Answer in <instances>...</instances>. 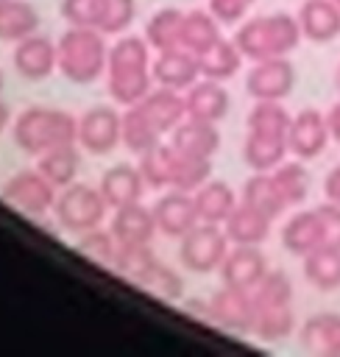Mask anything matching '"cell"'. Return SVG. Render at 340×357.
<instances>
[{
    "label": "cell",
    "mask_w": 340,
    "mask_h": 357,
    "mask_svg": "<svg viewBox=\"0 0 340 357\" xmlns=\"http://www.w3.org/2000/svg\"><path fill=\"white\" fill-rule=\"evenodd\" d=\"M148 42L139 36H120L109 47V61H106V89L111 100L123 106L142 103V98L150 92V59H148Z\"/></svg>",
    "instance_id": "cell-1"
},
{
    "label": "cell",
    "mask_w": 340,
    "mask_h": 357,
    "mask_svg": "<svg viewBox=\"0 0 340 357\" xmlns=\"http://www.w3.org/2000/svg\"><path fill=\"white\" fill-rule=\"evenodd\" d=\"M254 301V324L251 335L265 343H279L295 332V310H293V282L284 271H268L262 282L251 290Z\"/></svg>",
    "instance_id": "cell-2"
},
{
    "label": "cell",
    "mask_w": 340,
    "mask_h": 357,
    "mask_svg": "<svg viewBox=\"0 0 340 357\" xmlns=\"http://www.w3.org/2000/svg\"><path fill=\"white\" fill-rule=\"evenodd\" d=\"M304 39L298 17L287 14V11H276V14H265V17H254V20H242L234 42L242 50V56L248 61H262V59H276V56H290L298 42Z\"/></svg>",
    "instance_id": "cell-3"
},
{
    "label": "cell",
    "mask_w": 340,
    "mask_h": 357,
    "mask_svg": "<svg viewBox=\"0 0 340 357\" xmlns=\"http://www.w3.org/2000/svg\"><path fill=\"white\" fill-rule=\"evenodd\" d=\"M75 134H78V117L50 106H28L25 112L17 114L11 128L14 145L28 156H42L56 145L75 142Z\"/></svg>",
    "instance_id": "cell-4"
},
{
    "label": "cell",
    "mask_w": 340,
    "mask_h": 357,
    "mask_svg": "<svg viewBox=\"0 0 340 357\" xmlns=\"http://www.w3.org/2000/svg\"><path fill=\"white\" fill-rule=\"evenodd\" d=\"M103 36L106 33L98 28L70 25L56 45L59 73L72 84H95L100 75H106L109 45Z\"/></svg>",
    "instance_id": "cell-5"
},
{
    "label": "cell",
    "mask_w": 340,
    "mask_h": 357,
    "mask_svg": "<svg viewBox=\"0 0 340 357\" xmlns=\"http://www.w3.org/2000/svg\"><path fill=\"white\" fill-rule=\"evenodd\" d=\"M106 209H109V204H106L100 187L75 184V181L70 187H64L53 204V215H56L59 226L72 234L98 229L106 218Z\"/></svg>",
    "instance_id": "cell-6"
},
{
    "label": "cell",
    "mask_w": 340,
    "mask_h": 357,
    "mask_svg": "<svg viewBox=\"0 0 340 357\" xmlns=\"http://www.w3.org/2000/svg\"><path fill=\"white\" fill-rule=\"evenodd\" d=\"M229 248H231V240L220 223H198L181 237L178 259L192 273H215L220 271Z\"/></svg>",
    "instance_id": "cell-7"
},
{
    "label": "cell",
    "mask_w": 340,
    "mask_h": 357,
    "mask_svg": "<svg viewBox=\"0 0 340 357\" xmlns=\"http://www.w3.org/2000/svg\"><path fill=\"white\" fill-rule=\"evenodd\" d=\"M56 184L39 170V167H33V170H20V173H14L3 187H0V198L8 204V206H14V209H20V212H25V215H45L47 209H53V204H56Z\"/></svg>",
    "instance_id": "cell-8"
},
{
    "label": "cell",
    "mask_w": 340,
    "mask_h": 357,
    "mask_svg": "<svg viewBox=\"0 0 340 357\" xmlns=\"http://www.w3.org/2000/svg\"><path fill=\"white\" fill-rule=\"evenodd\" d=\"M329 142H332V128H329L326 112H320L315 106H307V109H301L290 117L287 145H290V153L295 159L312 162L326 151Z\"/></svg>",
    "instance_id": "cell-9"
},
{
    "label": "cell",
    "mask_w": 340,
    "mask_h": 357,
    "mask_svg": "<svg viewBox=\"0 0 340 357\" xmlns=\"http://www.w3.org/2000/svg\"><path fill=\"white\" fill-rule=\"evenodd\" d=\"M120 128H123V114L111 106H92L89 112H84L78 117V134L75 142L81 145V151L103 156L111 153L123 139H120Z\"/></svg>",
    "instance_id": "cell-10"
},
{
    "label": "cell",
    "mask_w": 340,
    "mask_h": 357,
    "mask_svg": "<svg viewBox=\"0 0 340 357\" xmlns=\"http://www.w3.org/2000/svg\"><path fill=\"white\" fill-rule=\"evenodd\" d=\"M295 86V67L287 56L254 61L245 75V92L254 100H284Z\"/></svg>",
    "instance_id": "cell-11"
},
{
    "label": "cell",
    "mask_w": 340,
    "mask_h": 357,
    "mask_svg": "<svg viewBox=\"0 0 340 357\" xmlns=\"http://www.w3.org/2000/svg\"><path fill=\"white\" fill-rule=\"evenodd\" d=\"M212 324L234 332V335H251V324H254V301H251V290H240V287H229L223 284L212 298Z\"/></svg>",
    "instance_id": "cell-12"
},
{
    "label": "cell",
    "mask_w": 340,
    "mask_h": 357,
    "mask_svg": "<svg viewBox=\"0 0 340 357\" xmlns=\"http://www.w3.org/2000/svg\"><path fill=\"white\" fill-rule=\"evenodd\" d=\"M268 257L259 245H234L229 248L220 265V282L240 290H254L268 273Z\"/></svg>",
    "instance_id": "cell-13"
},
{
    "label": "cell",
    "mask_w": 340,
    "mask_h": 357,
    "mask_svg": "<svg viewBox=\"0 0 340 357\" xmlns=\"http://www.w3.org/2000/svg\"><path fill=\"white\" fill-rule=\"evenodd\" d=\"M11 64L14 70L28 78V81H42L47 78L56 67H59V53L56 45L47 36L31 33L20 42H14V53H11Z\"/></svg>",
    "instance_id": "cell-14"
},
{
    "label": "cell",
    "mask_w": 340,
    "mask_h": 357,
    "mask_svg": "<svg viewBox=\"0 0 340 357\" xmlns=\"http://www.w3.org/2000/svg\"><path fill=\"white\" fill-rule=\"evenodd\" d=\"M153 218H156V229L167 237H184L190 229H195L198 220V209L192 201V192L184 190H173L164 192L156 204H153Z\"/></svg>",
    "instance_id": "cell-15"
},
{
    "label": "cell",
    "mask_w": 340,
    "mask_h": 357,
    "mask_svg": "<svg viewBox=\"0 0 340 357\" xmlns=\"http://www.w3.org/2000/svg\"><path fill=\"white\" fill-rule=\"evenodd\" d=\"M150 73H153V81L159 86L184 92V89H190L201 78V64H198V56L192 50L173 47V50H162L153 59Z\"/></svg>",
    "instance_id": "cell-16"
},
{
    "label": "cell",
    "mask_w": 340,
    "mask_h": 357,
    "mask_svg": "<svg viewBox=\"0 0 340 357\" xmlns=\"http://www.w3.org/2000/svg\"><path fill=\"white\" fill-rule=\"evenodd\" d=\"M298 343L312 357H340V312L323 310L298 326Z\"/></svg>",
    "instance_id": "cell-17"
},
{
    "label": "cell",
    "mask_w": 340,
    "mask_h": 357,
    "mask_svg": "<svg viewBox=\"0 0 340 357\" xmlns=\"http://www.w3.org/2000/svg\"><path fill=\"white\" fill-rule=\"evenodd\" d=\"M281 245L293 257H307L315 248H323V220L318 206L293 212L281 226Z\"/></svg>",
    "instance_id": "cell-18"
},
{
    "label": "cell",
    "mask_w": 340,
    "mask_h": 357,
    "mask_svg": "<svg viewBox=\"0 0 340 357\" xmlns=\"http://www.w3.org/2000/svg\"><path fill=\"white\" fill-rule=\"evenodd\" d=\"M295 17L307 42L326 45L340 36V6L334 0H304Z\"/></svg>",
    "instance_id": "cell-19"
},
{
    "label": "cell",
    "mask_w": 340,
    "mask_h": 357,
    "mask_svg": "<svg viewBox=\"0 0 340 357\" xmlns=\"http://www.w3.org/2000/svg\"><path fill=\"white\" fill-rule=\"evenodd\" d=\"M184 106L187 117L220 123L229 112V92L223 89V81L215 78H198L190 89H184Z\"/></svg>",
    "instance_id": "cell-20"
},
{
    "label": "cell",
    "mask_w": 340,
    "mask_h": 357,
    "mask_svg": "<svg viewBox=\"0 0 340 357\" xmlns=\"http://www.w3.org/2000/svg\"><path fill=\"white\" fill-rule=\"evenodd\" d=\"M170 145L184 153V156H192V159H212L220 148V131H217V123H206V120H181L176 128H173V137H170Z\"/></svg>",
    "instance_id": "cell-21"
},
{
    "label": "cell",
    "mask_w": 340,
    "mask_h": 357,
    "mask_svg": "<svg viewBox=\"0 0 340 357\" xmlns=\"http://www.w3.org/2000/svg\"><path fill=\"white\" fill-rule=\"evenodd\" d=\"M287 153H290L287 134L248 128V137L242 142V159L251 170H276L287 159Z\"/></svg>",
    "instance_id": "cell-22"
},
{
    "label": "cell",
    "mask_w": 340,
    "mask_h": 357,
    "mask_svg": "<svg viewBox=\"0 0 340 357\" xmlns=\"http://www.w3.org/2000/svg\"><path fill=\"white\" fill-rule=\"evenodd\" d=\"M270 223H273V218H268L265 212H259L256 206H251L240 198L234 212L226 218L223 231L229 234L231 245H262L270 234Z\"/></svg>",
    "instance_id": "cell-23"
},
{
    "label": "cell",
    "mask_w": 340,
    "mask_h": 357,
    "mask_svg": "<svg viewBox=\"0 0 340 357\" xmlns=\"http://www.w3.org/2000/svg\"><path fill=\"white\" fill-rule=\"evenodd\" d=\"M192 201H195V209H198V220L201 223H220V226L226 223V218L240 204L237 201V192L223 178H206L192 192Z\"/></svg>",
    "instance_id": "cell-24"
},
{
    "label": "cell",
    "mask_w": 340,
    "mask_h": 357,
    "mask_svg": "<svg viewBox=\"0 0 340 357\" xmlns=\"http://www.w3.org/2000/svg\"><path fill=\"white\" fill-rule=\"evenodd\" d=\"M156 218L153 209H145L139 201L117 206L111 215V234L120 245H131V243H150V237L156 234Z\"/></svg>",
    "instance_id": "cell-25"
},
{
    "label": "cell",
    "mask_w": 340,
    "mask_h": 357,
    "mask_svg": "<svg viewBox=\"0 0 340 357\" xmlns=\"http://www.w3.org/2000/svg\"><path fill=\"white\" fill-rule=\"evenodd\" d=\"M100 192L109 204V209H117V206H125V204H134L142 198V190H145V178L139 173V167L134 165H111L103 178H100Z\"/></svg>",
    "instance_id": "cell-26"
},
{
    "label": "cell",
    "mask_w": 340,
    "mask_h": 357,
    "mask_svg": "<svg viewBox=\"0 0 340 357\" xmlns=\"http://www.w3.org/2000/svg\"><path fill=\"white\" fill-rule=\"evenodd\" d=\"M139 106L145 109V114L150 117V123L159 128V134L173 131V128L187 117L184 95H181L178 89H167V86H159V89L148 92Z\"/></svg>",
    "instance_id": "cell-27"
},
{
    "label": "cell",
    "mask_w": 340,
    "mask_h": 357,
    "mask_svg": "<svg viewBox=\"0 0 340 357\" xmlns=\"http://www.w3.org/2000/svg\"><path fill=\"white\" fill-rule=\"evenodd\" d=\"M36 167L59 187H70L81 170V145L78 142H64V145H56L50 151H45L36 162Z\"/></svg>",
    "instance_id": "cell-28"
},
{
    "label": "cell",
    "mask_w": 340,
    "mask_h": 357,
    "mask_svg": "<svg viewBox=\"0 0 340 357\" xmlns=\"http://www.w3.org/2000/svg\"><path fill=\"white\" fill-rule=\"evenodd\" d=\"M304 262V279L318 293H334L340 290V248H315L312 254L301 257Z\"/></svg>",
    "instance_id": "cell-29"
},
{
    "label": "cell",
    "mask_w": 340,
    "mask_h": 357,
    "mask_svg": "<svg viewBox=\"0 0 340 357\" xmlns=\"http://www.w3.org/2000/svg\"><path fill=\"white\" fill-rule=\"evenodd\" d=\"M245 56L242 50L237 47L234 39H217L209 50H203L198 56V64H201V78H215V81H229L237 75V70L242 67Z\"/></svg>",
    "instance_id": "cell-30"
},
{
    "label": "cell",
    "mask_w": 340,
    "mask_h": 357,
    "mask_svg": "<svg viewBox=\"0 0 340 357\" xmlns=\"http://www.w3.org/2000/svg\"><path fill=\"white\" fill-rule=\"evenodd\" d=\"M242 201L251 204V206H256L259 212H265L273 220L290 206L284 201V195H281V190H279V184H276V178H273L270 170H254L251 173V178L242 187Z\"/></svg>",
    "instance_id": "cell-31"
},
{
    "label": "cell",
    "mask_w": 340,
    "mask_h": 357,
    "mask_svg": "<svg viewBox=\"0 0 340 357\" xmlns=\"http://www.w3.org/2000/svg\"><path fill=\"white\" fill-rule=\"evenodd\" d=\"M39 28V11L28 0H0V42H20Z\"/></svg>",
    "instance_id": "cell-32"
},
{
    "label": "cell",
    "mask_w": 340,
    "mask_h": 357,
    "mask_svg": "<svg viewBox=\"0 0 340 357\" xmlns=\"http://www.w3.org/2000/svg\"><path fill=\"white\" fill-rule=\"evenodd\" d=\"M220 39V22L209 8H192L184 11V25H181V47L192 50L201 56Z\"/></svg>",
    "instance_id": "cell-33"
},
{
    "label": "cell",
    "mask_w": 340,
    "mask_h": 357,
    "mask_svg": "<svg viewBox=\"0 0 340 357\" xmlns=\"http://www.w3.org/2000/svg\"><path fill=\"white\" fill-rule=\"evenodd\" d=\"M181 25H184V11L181 8H159L145 22V42L156 53L181 47Z\"/></svg>",
    "instance_id": "cell-34"
},
{
    "label": "cell",
    "mask_w": 340,
    "mask_h": 357,
    "mask_svg": "<svg viewBox=\"0 0 340 357\" xmlns=\"http://www.w3.org/2000/svg\"><path fill=\"white\" fill-rule=\"evenodd\" d=\"M120 139L131 153H145L148 148H153L159 142V128L150 123V117L145 114V109L139 103L128 106L123 114V128H120Z\"/></svg>",
    "instance_id": "cell-35"
},
{
    "label": "cell",
    "mask_w": 340,
    "mask_h": 357,
    "mask_svg": "<svg viewBox=\"0 0 340 357\" xmlns=\"http://www.w3.org/2000/svg\"><path fill=\"white\" fill-rule=\"evenodd\" d=\"M270 173H273L276 184H279V190H281V195L290 206H298L309 198V170L304 167L301 159H284Z\"/></svg>",
    "instance_id": "cell-36"
},
{
    "label": "cell",
    "mask_w": 340,
    "mask_h": 357,
    "mask_svg": "<svg viewBox=\"0 0 340 357\" xmlns=\"http://www.w3.org/2000/svg\"><path fill=\"white\" fill-rule=\"evenodd\" d=\"M206 178H212V159H192L173 148V167H170V187L195 192Z\"/></svg>",
    "instance_id": "cell-37"
},
{
    "label": "cell",
    "mask_w": 340,
    "mask_h": 357,
    "mask_svg": "<svg viewBox=\"0 0 340 357\" xmlns=\"http://www.w3.org/2000/svg\"><path fill=\"white\" fill-rule=\"evenodd\" d=\"M156 254L150 251V243H131V245H117V257H114V265L120 276L131 279L134 284L156 265Z\"/></svg>",
    "instance_id": "cell-38"
},
{
    "label": "cell",
    "mask_w": 340,
    "mask_h": 357,
    "mask_svg": "<svg viewBox=\"0 0 340 357\" xmlns=\"http://www.w3.org/2000/svg\"><path fill=\"white\" fill-rule=\"evenodd\" d=\"M139 173L148 187H170V167H173V145H153L139 153Z\"/></svg>",
    "instance_id": "cell-39"
},
{
    "label": "cell",
    "mask_w": 340,
    "mask_h": 357,
    "mask_svg": "<svg viewBox=\"0 0 340 357\" xmlns=\"http://www.w3.org/2000/svg\"><path fill=\"white\" fill-rule=\"evenodd\" d=\"M117 240L109 231H103L100 226L98 229H89V231H81L78 234V243H75V251L81 257H86L89 262L95 265H114V257H117Z\"/></svg>",
    "instance_id": "cell-40"
},
{
    "label": "cell",
    "mask_w": 340,
    "mask_h": 357,
    "mask_svg": "<svg viewBox=\"0 0 340 357\" xmlns=\"http://www.w3.org/2000/svg\"><path fill=\"white\" fill-rule=\"evenodd\" d=\"M137 287L148 290L150 296H156V298H162V301H178V298L184 296V282H181V276H178L173 268L162 265V262H156V265L137 282Z\"/></svg>",
    "instance_id": "cell-41"
},
{
    "label": "cell",
    "mask_w": 340,
    "mask_h": 357,
    "mask_svg": "<svg viewBox=\"0 0 340 357\" xmlns=\"http://www.w3.org/2000/svg\"><path fill=\"white\" fill-rule=\"evenodd\" d=\"M290 117H293V114L281 106V100H254V106H251V112H248V128L287 134Z\"/></svg>",
    "instance_id": "cell-42"
},
{
    "label": "cell",
    "mask_w": 340,
    "mask_h": 357,
    "mask_svg": "<svg viewBox=\"0 0 340 357\" xmlns=\"http://www.w3.org/2000/svg\"><path fill=\"white\" fill-rule=\"evenodd\" d=\"M137 17V0H100V14H98V31L106 36L123 33Z\"/></svg>",
    "instance_id": "cell-43"
},
{
    "label": "cell",
    "mask_w": 340,
    "mask_h": 357,
    "mask_svg": "<svg viewBox=\"0 0 340 357\" xmlns=\"http://www.w3.org/2000/svg\"><path fill=\"white\" fill-rule=\"evenodd\" d=\"M98 14H100V0H64L61 3V17L70 25L98 28Z\"/></svg>",
    "instance_id": "cell-44"
},
{
    "label": "cell",
    "mask_w": 340,
    "mask_h": 357,
    "mask_svg": "<svg viewBox=\"0 0 340 357\" xmlns=\"http://www.w3.org/2000/svg\"><path fill=\"white\" fill-rule=\"evenodd\" d=\"M206 8L215 14V20L220 25H237V22L245 20V14L251 8V0H209Z\"/></svg>",
    "instance_id": "cell-45"
},
{
    "label": "cell",
    "mask_w": 340,
    "mask_h": 357,
    "mask_svg": "<svg viewBox=\"0 0 340 357\" xmlns=\"http://www.w3.org/2000/svg\"><path fill=\"white\" fill-rule=\"evenodd\" d=\"M318 212L323 220V245L340 248V204L323 198V204H318Z\"/></svg>",
    "instance_id": "cell-46"
},
{
    "label": "cell",
    "mask_w": 340,
    "mask_h": 357,
    "mask_svg": "<svg viewBox=\"0 0 340 357\" xmlns=\"http://www.w3.org/2000/svg\"><path fill=\"white\" fill-rule=\"evenodd\" d=\"M323 198L340 204V165H334L323 178Z\"/></svg>",
    "instance_id": "cell-47"
},
{
    "label": "cell",
    "mask_w": 340,
    "mask_h": 357,
    "mask_svg": "<svg viewBox=\"0 0 340 357\" xmlns=\"http://www.w3.org/2000/svg\"><path fill=\"white\" fill-rule=\"evenodd\" d=\"M8 120H11V114H8V106L0 100V134L6 131V126H8Z\"/></svg>",
    "instance_id": "cell-48"
},
{
    "label": "cell",
    "mask_w": 340,
    "mask_h": 357,
    "mask_svg": "<svg viewBox=\"0 0 340 357\" xmlns=\"http://www.w3.org/2000/svg\"><path fill=\"white\" fill-rule=\"evenodd\" d=\"M334 84H337V95H340V67H337V73H334Z\"/></svg>",
    "instance_id": "cell-49"
},
{
    "label": "cell",
    "mask_w": 340,
    "mask_h": 357,
    "mask_svg": "<svg viewBox=\"0 0 340 357\" xmlns=\"http://www.w3.org/2000/svg\"><path fill=\"white\" fill-rule=\"evenodd\" d=\"M3 81H6V78H3V70H0V89H3Z\"/></svg>",
    "instance_id": "cell-50"
},
{
    "label": "cell",
    "mask_w": 340,
    "mask_h": 357,
    "mask_svg": "<svg viewBox=\"0 0 340 357\" xmlns=\"http://www.w3.org/2000/svg\"><path fill=\"white\" fill-rule=\"evenodd\" d=\"M334 3H337V6H340V0H334Z\"/></svg>",
    "instance_id": "cell-51"
},
{
    "label": "cell",
    "mask_w": 340,
    "mask_h": 357,
    "mask_svg": "<svg viewBox=\"0 0 340 357\" xmlns=\"http://www.w3.org/2000/svg\"><path fill=\"white\" fill-rule=\"evenodd\" d=\"M251 3H254V0H251Z\"/></svg>",
    "instance_id": "cell-52"
}]
</instances>
